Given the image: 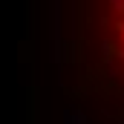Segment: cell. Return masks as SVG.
Returning a JSON list of instances; mask_svg holds the SVG:
<instances>
[{
  "instance_id": "1",
  "label": "cell",
  "mask_w": 124,
  "mask_h": 124,
  "mask_svg": "<svg viewBox=\"0 0 124 124\" xmlns=\"http://www.w3.org/2000/svg\"><path fill=\"white\" fill-rule=\"evenodd\" d=\"M118 32H121V38H124V23H118Z\"/></svg>"
}]
</instances>
